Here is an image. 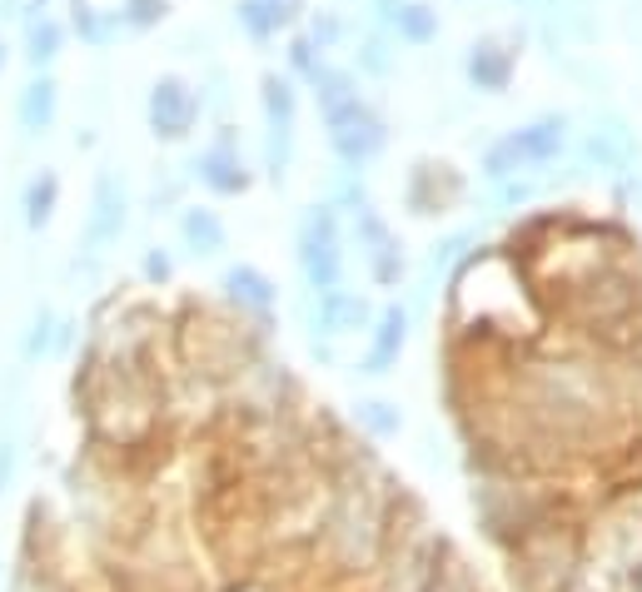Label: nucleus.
Masks as SVG:
<instances>
[{
  "mask_svg": "<svg viewBox=\"0 0 642 592\" xmlns=\"http://www.w3.org/2000/svg\"><path fill=\"white\" fill-rule=\"evenodd\" d=\"M359 419L369 423L374 433H383V439H389V433H399V413H393L389 403H359Z\"/></svg>",
  "mask_w": 642,
  "mask_h": 592,
  "instance_id": "f257e3e1",
  "label": "nucleus"
}]
</instances>
